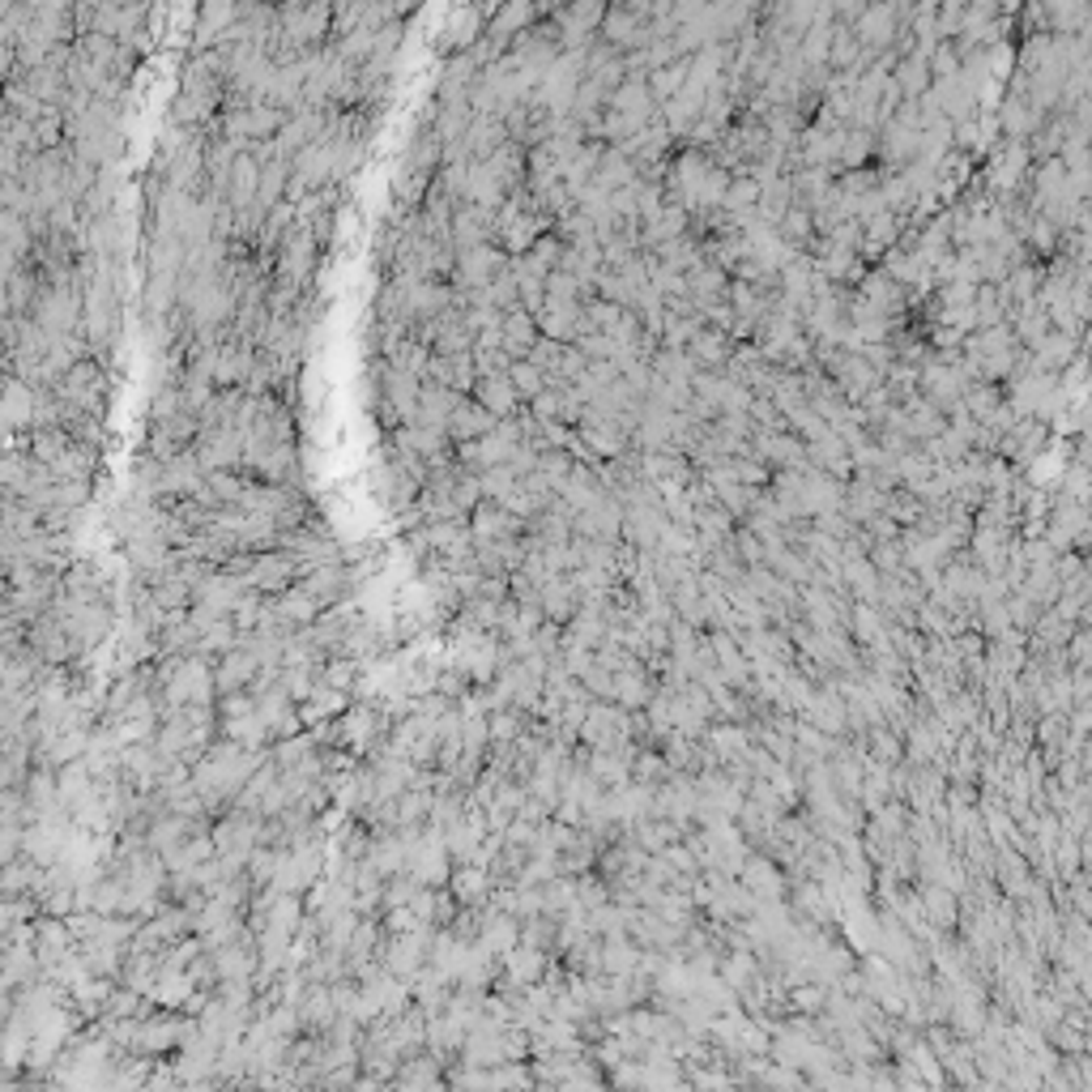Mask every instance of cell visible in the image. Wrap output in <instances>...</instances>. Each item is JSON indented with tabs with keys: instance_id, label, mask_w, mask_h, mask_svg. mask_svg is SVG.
I'll use <instances>...</instances> for the list:
<instances>
[{
	"instance_id": "cell-1",
	"label": "cell",
	"mask_w": 1092,
	"mask_h": 1092,
	"mask_svg": "<svg viewBox=\"0 0 1092 1092\" xmlns=\"http://www.w3.org/2000/svg\"><path fill=\"white\" fill-rule=\"evenodd\" d=\"M51 398L60 402L64 414H82V419H103L107 410V371L99 359H82L69 376H60L51 384Z\"/></svg>"
},
{
	"instance_id": "cell-2",
	"label": "cell",
	"mask_w": 1092,
	"mask_h": 1092,
	"mask_svg": "<svg viewBox=\"0 0 1092 1092\" xmlns=\"http://www.w3.org/2000/svg\"><path fill=\"white\" fill-rule=\"evenodd\" d=\"M478 26H483V14L457 9V14H453V35H448V47H466V43L478 35Z\"/></svg>"
}]
</instances>
